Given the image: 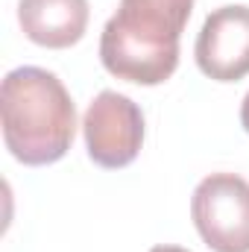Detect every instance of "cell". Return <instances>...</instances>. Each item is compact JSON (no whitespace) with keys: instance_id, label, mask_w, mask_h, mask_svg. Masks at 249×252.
Returning <instances> with one entry per match:
<instances>
[{"instance_id":"obj_1","label":"cell","mask_w":249,"mask_h":252,"mask_svg":"<svg viewBox=\"0 0 249 252\" xmlns=\"http://www.w3.org/2000/svg\"><path fill=\"white\" fill-rule=\"evenodd\" d=\"M6 150L27 167L59 161L73 144L76 109L62 79L44 67H15L0 85Z\"/></svg>"},{"instance_id":"obj_3","label":"cell","mask_w":249,"mask_h":252,"mask_svg":"<svg viewBox=\"0 0 249 252\" xmlns=\"http://www.w3.org/2000/svg\"><path fill=\"white\" fill-rule=\"evenodd\" d=\"M190 217L214 252H249V182L244 176H205L193 190Z\"/></svg>"},{"instance_id":"obj_7","label":"cell","mask_w":249,"mask_h":252,"mask_svg":"<svg viewBox=\"0 0 249 252\" xmlns=\"http://www.w3.org/2000/svg\"><path fill=\"white\" fill-rule=\"evenodd\" d=\"M241 126L247 129V135H249V94L244 97V106H241Z\"/></svg>"},{"instance_id":"obj_4","label":"cell","mask_w":249,"mask_h":252,"mask_svg":"<svg viewBox=\"0 0 249 252\" xmlns=\"http://www.w3.org/2000/svg\"><path fill=\"white\" fill-rule=\"evenodd\" d=\"M85 150L94 164L106 170L126 167L138 158L144 144V115L118 91H100L82 118Z\"/></svg>"},{"instance_id":"obj_5","label":"cell","mask_w":249,"mask_h":252,"mask_svg":"<svg viewBox=\"0 0 249 252\" xmlns=\"http://www.w3.org/2000/svg\"><path fill=\"white\" fill-rule=\"evenodd\" d=\"M193 56L214 82H238L249 73V6L214 9L196 35Z\"/></svg>"},{"instance_id":"obj_8","label":"cell","mask_w":249,"mask_h":252,"mask_svg":"<svg viewBox=\"0 0 249 252\" xmlns=\"http://www.w3.org/2000/svg\"><path fill=\"white\" fill-rule=\"evenodd\" d=\"M150 252H187V250H182V247H153Z\"/></svg>"},{"instance_id":"obj_6","label":"cell","mask_w":249,"mask_h":252,"mask_svg":"<svg viewBox=\"0 0 249 252\" xmlns=\"http://www.w3.org/2000/svg\"><path fill=\"white\" fill-rule=\"evenodd\" d=\"M18 21L32 44L64 50L85 35L88 0H21Z\"/></svg>"},{"instance_id":"obj_2","label":"cell","mask_w":249,"mask_h":252,"mask_svg":"<svg viewBox=\"0 0 249 252\" xmlns=\"http://www.w3.org/2000/svg\"><path fill=\"white\" fill-rule=\"evenodd\" d=\"M193 0H121L100 35L103 67L135 85H161L179 64Z\"/></svg>"}]
</instances>
